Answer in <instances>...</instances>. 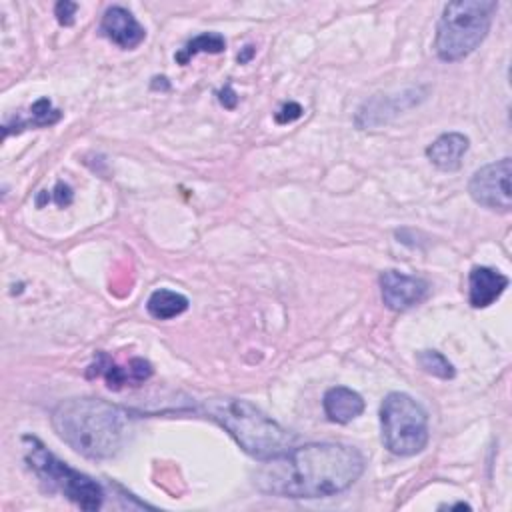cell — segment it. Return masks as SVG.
Here are the masks:
<instances>
[{"mask_svg":"<svg viewBox=\"0 0 512 512\" xmlns=\"http://www.w3.org/2000/svg\"><path fill=\"white\" fill-rule=\"evenodd\" d=\"M52 428L84 458L106 460L126 444L132 418L128 410L102 398H68L52 410Z\"/></svg>","mask_w":512,"mask_h":512,"instance_id":"cell-2","label":"cell"},{"mask_svg":"<svg viewBox=\"0 0 512 512\" xmlns=\"http://www.w3.org/2000/svg\"><path fill=\"white\" fill-rule=\"evenodd\" d=\"M202 412L224 428L248 456L260 462L282 454L296 438L252 402L242 398H210L204 402Z\"/></svg>","mask_w":512,"mask_h":512,"instance_id":"cell-3","label":"cell"},{"mask_svg":"<svg viewBox=\"0 0 512 512\" xmlns=\"http://www.w3.org/2000/svg\"><path fill=\"white\" fill-rule=\"evenodd\" d=\"M364 466V456L354 446L312 442L262 460L254 484L260 492L282 498H326L348 490Z\"/></svg>","mask_w":512,"mask_h":512,"instance_id":"cell-1","label":"cell"},{"mask_svg":"<svg viewBox=\"0 0 512 512\" xmlns=\"http://www.w3.org/2000/svg\"><path fill=\"white\" fill-rule=\"evenodd\" d=\"M52 200L60 206V208H64V206H68L70 202H72V188L68 186V184H64V182H56V186H54V190H52Z\"/></svg>","mask_w":512,"mask_h":512,"instance_id":"cell-20","label":"cell"},{"mask_svg":"<svg viewBox=\"0 0 512 512\" xmlns=\"http://www.w3.org/2000/svg\"><path fill=\"white\" fill-rule=\"evenodd\" d=\"M324 414L334 424H348L364 412V398L346 386H334L324 392Z\"/></svg>","mask_w":512,"mask_h":512,"instance_id":"cell-13","label":"cell"},{"mask_svg":"<svg viewBox=\"0 0 512 512\" xmlns=\"http://www.w3.org/2000/svg\"><path fill=\"white\" fill-rule=\"evenodd\" d=\"M496 10L494 0L448 2L436 26V56L444 62H458L472 54L484 42Z\"/></svg>","mask_w":512,"mask_h":512,"instance_id":"cell-4","label":"cell"},{"mask_svg":"<svg viewBox=\"0 0 512 512\" xmlns=\"http://www.w3.org/2000/svg\"><path fill=\"white\" fill-rule=\"evenodd\" d=\"M100 34L122 50H134L146 38L144 26L124 6L106 8L100 20Z\"/></svg>","mask_w":512,"mask_h":512,"instance_id":"cell-10","label":"cell"},{"mask_svg":"<svg viewBox=\"0 0 512 512\" xmlns=\"http://www.w3.org/2000/svg\"><path fill=\"white\" fill-rule=\"evenodd\" d=\"M384 446L396 456L420 454L430 438L426 410L404 392H390L380 404Z\"/></svg>","mask_w":512,"mask_h":512,"instance_id":"cell-6","label":"cell"},{"mask_svg":"<svg viewBox=\"0 0 512 512\" xmlns=\"http://www.w3.org/2000/svg\"><path fill=\"white\" fill-rule=\"evenodd\" d=\"M416 362L420 364V368L436 378H442V380H450L456 376V368L452 366V362L440 354L438 350H420L416 354Z\"/></svg>","mask_w":512,"mask_h":512,"instance_id":"cell-17","label":"cell"},{"mask_svg":"<svg viewBox=\"0 0 512 512\" xmlns=\"http://www.w3.org/2000/svg\"><path fill=\"white\" fill-rule=\"evenodd\" d=\"M78 10V4L76 2H68V0H62L56 4L54 8V14H56V20L58 24L62 26H72L74 24V14Z\"/></svg>","mask_w":512,"mask_h":512,"instance_id":"cell-18","label":"cell"},{"mask_svg":"<svg viewBox=\"0 0 512 512\" xmlns=\"http://www.w3.org/2000/svg\"><path fill=\"white\" fill-rule=\"evenodd\" d=\"M302 106L298 102H286L280 106V110L274 114V120L278 124H288V122H294L302 116Z\"/></svg>","mask_w":512,"mask_h":512,"instance_id":"cell-19","label":"cell"},{"mask_svg":"<svg viewBox=\"0 0 512 512\" xmlns=\"http://www.w3.org/2000/svg\"><path fill=\"white\" fill-rule=\"evenodd\" d=\"M88 378L102 376L110 390H120L124 386H140L152 376V364L144 358H132L126 366L110 360L108 354L100 352L96 360L86 370Z\"/></svg>","mask_w":512,"mask_h":512,"instance_id":"cell-9","label":"cell"},{"mask_svg":"<svg viewBox=\"0 0 512 512\" xmlns=\"http://www.w3.org/2000/svg\"><path fill=\"white\" fill-rule=\"evenodd\" d=\"M470 148L468 136L460 132L440 134L428 148L426 158L442 172H454L462 166V158Z\"/></svg>","mask_w":512,"mask_h":512,"instance_id":"cell-12","label":"cell"},{"mask_svg":"<svg viewBox=\"0 0 512 512\" xmlns=\"http://www.w3.org/2000/svg\"><path fill=\"white\" fill-rule=\"evenodd\" d=\"M380 296L386 308L394 312H404L420 304L430 290V284L420 276H410L398 270H384L378 278Z\"/></svg>","mask_w":512,"mask_h":512,"instance_id":"cell-8","label":"cell"},{"mask_svg":"<svg viewBox=\"0 0 512 512\" xmlns=\"http://www.w3.org/2000/svg\"><path fill=\"white\" fill-rule=\"evenodd\" d=\"M146 310L156 320H170L188 310V298L170 288H158L148 296Z\"/></svg>","mask_w":512,"mask_h":512,"instance_id":"cell-14","label":"cell"},{"mask_svg":"<svg viewBox=\"0 0 512 512\" xmlns=\"http://www.w3.org/2000/svg\"><path fill=\"white\" fill-rule=\"evenodd\" d=\"M60 110L52 108V102L48 98H40L36 100L32 106H30V118L26 120H20L16 118L14 122V132H20L28 126H34V128H40V126H50V124H56L60 120Z\"/></svg>","mask_w":512,"mask_h":512,"instance_id":"cell-16","label":"cell"},{"mask_svg":"<svg viewBox=\"0 0 512 512\" xmlns=\"http://www.w3.org/2000/svg\"><path fill=\"white\" fill-rule=\"evenodd\" d=\"M226 48V40L222 34L218 32H204V34H198L194 36L190 42H186V46L176 52V62L178 64H186L190 58H194L196 54L200 52H206V54H220L224 52Z\"/></svg>","mask_w":512,"mask_h":512,"instance_id":"cell-15","label":"cell"},{"mask_svg":"<svg viewBox=\"0 0 512 512\" xmlns=\"http://www.w3.org/2000/svg\"><path fill=\"white\" fill-rule=\"evenodd\" d=\"M506 274L490 266H474L468 274V302L472 308H486L494 304L508 288Z\"/></svg>","mask_w":512,"mask_h":512,"instance_id":"cell-11","label":"cell"},{"mask_svg":"<svg viewBox=\"0 0 512 512\" xmlns=\"http://www.w3.org/2000/svg\"><path fill=\"white\" fill-rule=\"evenodd\" d=\"M218 100H220V104H222L224 108H228V110H234V108H236V104H238V94L234 92V88H232L230 82L218 92Z\"/></svg>","mask_w":512,"mask_h":512,"instance_id":"cell-21","label":"cell"},{"mask_svg":"<svg viewBox=\"0 0 512 512\" xmlns=\"http://www.w3.org/2000/svg\"><path fill=\"white\" fill-rule=\"evenodd\" d=\"M24 460L28 468L52 490L66 496L82 510H98L104 504V488L94 478L70 468L56 458L36 436H22Z\"/></svg>","mask_w":512,"mask_h":512,"instance_id":"cell-5","label":"cell"},{"mask_svg":"<svg viewBox=\"0 0 512 512\" xmlns=\"http://www.w3.org/2000/svg\"><path fill=\"white\" fill-rule=\"evenodd\" d=\"M446 508L454 510V508H470V506H468V504H464V502H458V504H450V506H446Z\"/></svg>","mask_w":512,"mask_h":512,"instance_id":"cell-23","label":"cell"},{"mask_svg":"<svg viewBox=\"0 0 512 512\" xmlns=\"http://www.w3.org/2000/svg\"><path fill=\"white\" fill-rule=\"evenodd\" d=\"M510 174H512L510 158H502L478 168L468 182L470 198L484 208L510 212L512 208Z\"/></svg>","mask_w":512,"mask_h":512,"instance_id":"cell-7","label":"cell"},{"mask_svg":"<svg viewBox=\"0 0 512 512\" xmlns=\"http://www.w3.org/2000/svg\"><path fill=\"white\" fill-rule=\"evenodd\" d=\"M254 52H256V48H254V46H250V44H248V46H244V50L238 54V62H240V64H246V62L254 56Z\"/></svg>","mask_w":512,"mask_h":512,"instance_id":"cell-22","label":"cell"}]
</instances>
